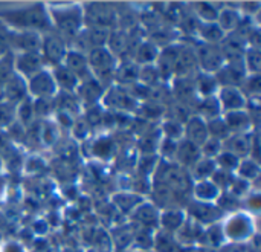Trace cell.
Listing matches in <instances>:
<instances>
[{
    "label": "cell",
    "instance_id": "6da1fadb",
    "mask_svg": "<svg viewBox=\"0 0 261 252\" xmlns=\"http://www.w3.org/2000/svg\"><path fill=\"white\" fill-rule=\"evenodd\" d=\"M0 21L3 24L12 26L15 31H35L41 34V31L52 29L50 15L41 3L0 11Z\"/></svg>",
    "mask_w": 261,
    "mask_h": 252
},
{
    "label": "cell",
    "instance_id": "7a4b0ae2",
    "mask_svg": "<svg viewBox=\"0 0 261 252\" xmlns=\"http://www.w3.org/2000/svg\"><path fill=\"white\" fill-rule=\"evenodd\" d=\"M52 26L55 24L66 35H78L84 23V11L78 5L54 6L49 12Z\"/></svg>",
    "mask_w": 261,
    "mask_h": 252
},
{
    "label": "cell",
    "instance_id": "3957f363",
    "mask_svg": "<svg viewBox=\"0 0 261 252\" xmlns=\"http://www.w3.org/2000/svg\"><path fill=\"white\" fill-rule=\"evenodd\" d=\"M87 61H89L90 72L95 75L93 78H96L99 83L102 81V78H113L118 64H116V57L107 49V46L90 49L87 55Z\"/></svg>",
    "mask_w": 261,
    "mask_h": 252
},
{
    "label": "cell",
    "instance_id": "277c9868",
    "mask_svg": "<svg viewBox=\"0 0 261 252\" xmlns=\"http://www.w3.org/2000/svg\"><path fill=\"white\" fill-rule=\"evenodd\" d=\"M222 226H223L225 240L229 239L232 242H245V240L251 239L252 234H254L252 219L248 214H243V213H239V214L232 216Z\"/></svg>",
    "mask_w": 261,
    "mask_h": 252
},
{
    "label": "cell",
    "instance_id": "5b68a950",
    "mask_svg": "<svg viewBox=\"0 0 261 252\" xmlns=\"http://www.w3.org/2000/svg\"><path fill=\"white\" fill-rule=\"evenodd\" d=\"M84 21L89 24V28L109 29L116 21V12L107 3H92L90 6L86 8Z\"/></svg>",
    "mask_w": 261,
    "mask_h": 252
},
{
    "label": "cell",
    "instance_id": "8992f818",
    "mask_svg": "<svg viewBox=\"0 0 261 252\" xmlns=\"http://www.w3.org/2000/svg\"><path fill=\"white\" fill-rule=\"evenodd\" d=\"M66 43L64 40L57 35V34H46L43 35L41 38V49H40V54L43 57L44 61L50 63L54 67L58 66V64H63L64 61V57H66Z\"/></svg>",
    "mask_w": 261,
    "mask_h": 252
},
{
    "label": "cell",
    "instance_id": "52a82bcc",
    "mask_svg": "<svg viewBox=\"0 0 261 252\" xmlns=\"http://www.w3.org/2000/svg\"><path fill=\"white\" fill-rule=\"evenodd\" d=\"M43 35L35 31H12L8 34V44H11L17 54L20 52H40Z\"/></svg>",
    "mask_w": 261,
    "mask_h": 252
},
{
    "label": "cell",
    "instance_id": "ba28073f",
    "mask_svg": "<svg viewBox=\"0 0 261 252\" xmlns=\"http://www.w3.org/2000/svg\"><path fill=\"white\" fill-rule=\"evenodd\" d=\"M194 55H196V61L199 63V66H202L203 72L206 73L217 72L225 64V57L220 47L214 44H206V43L200 44Z\"/></svg>",
    "mask_w": 261,
    "mask_h": 252
},
{
    "label": "cell",
    "instance_id": "9c48e42d",
    "mask_svg": "<svg viewBox=\"0 0 261 252\" xmlns=\"http://www.w3.org/2000/svg\"><path fill=\"white\" fill-rule=\"evenodd\" d=\"M44 60L40 52H20L14 55V67L20 77L26 78V81L43 70Z\"/></svg>",
    "mask_w": 261,
    "mask_h": 252
},
{
    "label": "cell",
    "instance_id": "30bf717a",
    "mask_svg": "<svg viewBox=\"0 0 261 252\" xmlns=\"http://www.w3.org/2000/svg\"><path fill=\"white\" fill-rule=\"evenodd\" d=\"M246 78V69L243 61H225V64L217 70V83L223 87H237Z\"/></svg>",
    "mask_w": 261,
    "mask_h": 252
},
{
    "label": "cell",
    "instance_id": "8fae6325",
    "mask_svg": "<svg viewBox=\"0 0 261 252\" xmlns=\"http://www.w3.org/2000/svg\"><path fill=\"white\" fill-rule=\"evenodd\" d=\"M26 83L28 90H31V93L35 95L37 98H50L57 90V84L52 73L44 69L31 77Z\"/></svg>",
    "mask_w": 261,
    "mask_h": 252
},
{
    "label": "cell",
    "instance_id": "7c38bea8",
    "mask_svg": "<svg viewBox=\"0 0 261 252\" xmlns=\"http://www.w3.org/2000/svg\"><path fill=\"white\" fill-rule=\"evenodd\" d=\"M106 103L110 107L121 110V112H132V110H136L138 107V101L133 98L130 90H127L122 86L112 87L106 95Z\"/></svg>",
    "mask_w": 261,
    "mask_h": 252
},
{
    "label": "cell",
    "instance_id": "4fadbf2b",
    "mask_svg": "<svg viewBox=\"0 0 261 252\" xmlns=\"http://www.w3.org/2000/svg\"><path fill=\"white\" fill-rule=\"evenodd\" d=\"M63 66H66L80 80V83L93 77L90 72V67H89L87 55H84L81 51H67Z\"/></svg>",
    "mask_w": 261,
    "mask_h": 252
},
{
    "label": "cell",
    "instance_id": "5bb4252c",
    "mask_svg": "<svg viewBox=\"0 0 261 252\" xmlns=\"http://www.w3.org/2000/svg\"><path fill=\"white\" fill-rule=\"evenodd\" d=\"M184 136L187 141L196 144V145H202L210 136H208V127L203 118L200 116H191L187 119V124L184 127Z\"/></svg>",
    "mask_w": 261,
    "mask_h": 252
},
{
    "label": "cell",
    "instance_id": "9a60e30c",
    "mask_svg": "<svg viewBox=\"0 0 261 252\" xmlns=\"http://www.w3.org/2000/svg\"><path fill=\"white\" fill-rule=\"evenodd\" d=\"M3 98H6L9 104L21 103L28 93V83L18 73H14L5 84H3Z\"/></svg>",
    "mask_w": 261,
    "mask_h": 252
},
{
    "label": "cell",
    "instance_id": "2e32d148",
    "mask_svg": "<svg viewBox=\"0 0 261 252\" xmlns=\"http://www.w3.org/2000/svg\"><path fill=\"white\" fill-rule=\"evenodd\" d=\"M219 103L222 110L234 112L243 110L246 106V98L239 87H222L219 93Z\"/></svg>",
    "mask_w": 261,
    "mask_h": 252
},
{
    "label": "cell",
    "instance_id": "e0dca14e",
    "mask_svg": "<svg viewBox=\"0 0 261 252\" xmlns=\"http://www.w3.org/2000/svg\"><path fill=\"white\" fill-rule=\"evenodd\" d=\"M190 213L191 216L196 219L197 223H216L220 217H222V211L220 208H216L206 202H194L191 207H190Z\"/></svg>",
    "mask_w": 261,
    "mask_h": 252
},
{
    "label": "cell",
    "instance_id": "ac0fdd59",
    "mask_svg": "<svg viewBox=\"0 0 261 252\" xmlns=\"http://www.w3.org/2000/svg\"><path fill=\"white\" fill-rule=\"evenodd\" d=\"M223 145L226 147V152L236 155L240 159V158H245L251 153L252 138L248 136L246 133H234L223 142Z\"/></svg>",
    "mask_w": 261,
    "mask_h": 252
},
{
    "label": "cell",
    "instance_id": "d6986e66",
    "mask_svg": "<svg viewBox=\"0 0 261 252\" xmlns=\"http://www.w3.org/2000/svg\"><path fill=\"white\" fill-rule=\"evenodd\" d=\"M76 92H78L80 98H81L84 103L93 106V104H95L96 101H99V98L102 96L104 89H102V84H101L96 78L90 77V78H87V80H84V81H81V83L78 84Z\"/></svg>",
    "mask_w": 261,
    "mask_h": 252
},
{
    "label": "cell",
    "instance_id": "ffe728a7",
    "mask_svg": "<svg viewBox=\"0 0 261 252\" xmlns=\"http://www.w3.org/2000/svg\"><path fill=\"white\" fill-rule=\"evenodd\" d=\"M182 165L185 167H194V164L202 158V152L200 147L184 139L180 144H177V150H176V156H174Z\"/></svg>",
    "mask_w": 261,
    "mask_h": 252
},
{
    "label": "cell",
    "instance_id": "44dd1931",
    "mask_svg": "<svg viewBox=\"0 0 261 252\" xmlns=\"http://www.w3.org/2000/svg\"><path fill=\"white\" fill-rule=\"evenodd\" d=\"M52 77L55 80V84L58 87H61L63 92H67V93H72L73 90H76V87L80 84V80L63 64H58L54 67Z\"/></svg>",
    "mask_w": 261,
    "mask_h": 252
},
{
    "label": "cell",
    "instance_id": "7402d4cb",
    "mask_svg": "<svg viewBox=\"0 0 261 252\" xmlns=\"http://www.w3.org/2000/svg\"><path fill=\"white\" fill-rule=\"evenodd\" d=\"M223 121L226 122L231 135L232 133H245L251 125V115L245 110H234L226 112Z\"/></svg>",
    "mask_w": 261,
    "mask_h": 252
},
{
    "label": "cell",
    "instance_id": "603a6c76",
    "mask_svg": "<svg viewBox=\"0 0 261 252\" xmlns=\"http://www.w3.org/2000/svg\"><path fill=\"white\" fill-rule=\"evenodd\" d=\"M109 35H110L109 29H104V28H86L84 32L81 34V38L90 49H95V47H104L107 44Z\"/></svg>",
    "mask_w": 261,
    "mask_h": 252
},
{
    "label": "cell",
    "instance_id": "cb8c5ba5",
    "mask_svg": "<svg viewBox=\"0 0 261 252\" xmlns=\"http://www.w3.org/2000/svg\"><path fill=\"white\" fill-rule=\"evenodd\" d=\"M158 57H159L158 47H156V44L151 40L139 43V46L135 51V63L139 67L151 64L154 60H158Z\"/></svg>",
    "mask_w": 261,
    "mask_h": 252
},
{
    "label": "cell",
    "instance_id": "d4e9b609",
    "mask_svg": "<svg viewBox=\"0 0 261 252\" xmlns=\"http://www.w3.org/2000/svg\"><path fill=\"white\" fill-rule=\"evenodd\" d=\"M139 66L135 61H124L116 66L113 78L119 81V84H135L139 80Z\"/></svg>",
    "mask_w": 261,
    "mask_h": 252
},
{
    "label": "cell",
    "instance_id": "484cf974",
    "mask_svg": "<svg viewBox=\"0 0 261 252\" xmlns=\"http://www.w3.org/2000/svg\"><path fill=\"white\" fill-rule=\"evenodd\" d=\"M159 217H161V214L158 213V210L148 204H142V205L136 207L135 214H133V219L136 222H139V225L145 230H150L151 225H156L159 222Z\"/></svg>",
    "mask_w": 261,
    "mask_h": 252
},
{
    "label": "cell",
    "instance_id": "4316f807",
    "mask_svg": "<svg viewBox=\"0 0 261 252\" xmlns=\"http://www.w3.org/2000/svg\"><path fill=\"white\" fill-rule=\"evenodd\" d=\"M199 35L203 38V41L206 44H217L222 43V40L225 38V32L220 29V26L213 21V23H199Z\"/></svg>",
    "mask_w": 261,
    "mask_h": 252
},
{
    "label": "cell",
    "instance_id": "83f0119b",
    "mask_svg": "<svg viewBox=\"0 0 261 252\" xmlns=\"http://www.w3.org/2000/svg\"><path fill=\"white\" fill-rule=\"evenodd\" d=\"M219 26L220 29L226 34V32H236L237 28L240 26L242 23V18L237 12V9H232V8H225L222 12H219Z\"/></svg>",
    "mask_w": 261,
    "mask_h": 252
},
{
    "label": "cell",
    "instance_id": "f1b7e54d",
    "mask_svg": "<svg viewBox=\"0 0 261 252\" xmlns=\"http://www.w3.org/2000/svg\"><path fill=\"white\" fill-rule=\"evenodd\" d=\"M107 44H109V51L116 57L118 54H124L127 52L128 46H130V35L127 34V31H115V32H110L109 35V40H107Z\"/></svg>",
    "mask_w": 261,
    "mask_h": 252
},
{
    "label": "cell",
    "instance_id": "f546056e",
    "mask_svg": "<svg viewBox=\"0 0 261 252\" xmlns=\"http://www.w3.org/2000/svg\"><path fill=\"white\" fill-rule=\"evenodd\" d=\"M159 222L167 233L173 234L174 231H179L180 226L185 223V216L177 210H170V211H165L164 214H161Z\"/></svg>",
    "mask_w": 261,
    "mask_h": 252
},
{
    "label": "cell",
    "instance_id": "4dcf8cb0",
    "mask_svg": "<svg viewBox=\"0 0 261 252\" xmlns=\"http://www.w3.org/2000/svg\"><path fill=\"white\" fill-rule=\"evenodd\" d=\"M217 86H219V83H217L216 77H214L213 73L203 72V73H199V77H197V80H196L194 89H196L199 93H202L205 98H208V96H213V93L216 92Z\"/></svg>",
    "mask_w": 261,
    "mask_h": 252
},
{
    "label": "cell",
    "instance_id": "1f68e13d",
    "mask_svg": "<svg viewBox=\"0 0 261 252\" xmlns=\"http://www.w3.org/2000/svg\"><path fill=\"white\" fill-rule=\"evenodd\" d=\"M194 194H196L199 202H206L208 204V202L214 200L220 194V191L211 181H200L194 188Z\"/></svg>",
    "mask_w": 261,
    "mask_h": 252
},
{
    "label": "cell",
    "instance_id": "d6a6232c",
    "mask_svg": "<svg viewBox=\"0 0 261 252\" xmlns=\"http://www.w3.org/2000/svg\"><path fill=\"white\" fill-rule=\"evenodd\" d=\"M208 136L213 138V139H217L220 142H225L229 136H231V132L226 125V122L223 121V118H216V119H211L208 124Z\"/></svg>",
    "mask_w": 261,
    "mask_h": 252
},
{
    "label": "cell",
    "instance_id": "836d02e7",
    "mask_svg": "<svg viewBox=\"0 0 261 252\" xmlns=\"http://www.w3.org/2000/svg\"><path fill=\"white\" fill-rule=\"evenodd\" d=\"M216 170H217L216 161L210 158H200L193 167V173L199 181H208V178H211Z\"/></svg>",
    "mask_w": 261,
    "mask_h": 252
},
{
    "label": "cell",
    "instance_id": "e575fe53",
    "mask_svg": "<svg viewBox=\"0 0 261 252\" xmlns=\"http://www.w3.org/2000/svg\"><path fill=\"white\" fill-rule=\"evenodd\" d=\"M220 112H222L220 103H219V99L214 98V96H208V98H205L203 101H200V104H199V116H200V118L206 116V118H210V121H211V119L219 118Z\"/></svg>",
    "mask_w": 261,
    "mask_h": 252
},
{
    "label": "cell",
    "instance_id": "d590c367",
    "mask_svg": "<svg viewBox=\"0 0 261 252\" xmlns=\"http://www.w3.org/2000/svg\"><path fill=\"white\" fill-rule=\"evenodd\" d=\"M153 246L158 252H177V242L174 236L167 231H162L154 237Z\"/></svg>",
    "mask_w": 261,
    "mask_h": 252
},
{
    "label": "cell",
    "instance_id": "8d00e7d4",
    "mask_svg": "<svg viewBox=\"0 0 261 252\" xmlns=\"http://www.w3.org/2000/svg\"><path fill=\"white\" fill-rule=\"evenodd\" d=\"M260 63L261 58L258 47H251L249 46L245 51V55H243V64H245L246 72H251V73L257 75L258 70H260Z\"/></svg>",
    "mask_w": 261,
    "mask_h": 252
},
{
    "label": "cell",
    "instance_id": "74e56055",
    "mask_svg": "<svg viewBox=\"0 0 261 252\" xmlns=\"http://www.w3.org/2000/svg\"><path fill=\"white\" fill-rule=\"evenodd\" d=\"M216 165H219V167H220V170L231 173V171H234V170H237V168H239V165H240V159H239L236 155H232V153H229V152H226V150H225V152H220V155L217 156Z\"/></svg>",
    "mask_w": 261,
    "mask_h": 252
},
{
    "label": "cell",
    "instance_id": "f35d334b",
    "mask_svg": "<svg viewBox=\"0 0 261 252\" xmlns=\"http://www.w3.org/2000/svg\"><path fill=\"white\" fill-rule=\"evenodd\" d=\"M239 173H240V178L245 179V181H252L255 178H258L260 174V165L257 161H252V159H245L240 165H239Z\"/></svg>",
    "mask_w": 261,
    "mask_h": 252
},
{
    "label": "cell",
    "instance_id": "ab89813d",
    "mask_svg": "<svg viewBox=\"0 0 261 252\" xmlns=\"http://www.w3.org/2000/svg\"><path fill=\"white\" fill-rule=\"evenodd\" d=\"M58 107H60V112L63 113L75 115L80 110V103H78V98H72L70 93L63 92L58 98Z\"/></svg>",
    "mask_w": 261,
    "mask_h": 252
},
{
    "label": "cell",
    "instance_id": "60d3db41",
    "mask_svg": "<svg viewBox=\"0 0 261 252\" xmlns=\"http://www.w3.org/2000/svg\"><path fill=\"white\" fill-rule=\"evenodd\" d=\"M15 73L14 67V55L12 54H3L0 58V84H5L12 75Z\"/></svg>",
    "mask_w": 261,
    "mask_h": 252
},
{
    "label": "cell",
    "instance_id": "b9f144b4",
    "mask_svg": "<svg viewBox=\"0 0 261 252\" xmlns=\"http://www.w3.org/2000/svg\"><path fill=\"white\" fill-rule=\"evenodd\" d=\"M162 132L165 135V139L177 141L184 136V125L176 119H168L167 122H164Z\"/></svg>",
    "mask_w": 261,
    "mask_h": 252
},
{
    "label": "cell",
    "instance_id": "7bdbcfd3",
    "mask_svg": "<svg viewBox=\"0 0 261 252\" xmlns=\"http://www.w3.org/2000/svg\"><path fill=\"white\" fill-rule=\"evenodd\" d=\"M196 9H197V15L203 18V23H213L219 17V12L216 11V8L211 3H206V2L197 3Z\"/></svg>",
    "mask_w": 261,
    "mask_h": 252
},
{
    "label": "cell",
    "instance_id": "ee69618b",
    "mask_svg": "<svg viewBox=\"0 0 261 252\" xmlns=\"http://www.w3.org/2000/svg\"><path fill=\"white\" fill-rule=\"evenodd\" d=\"M222 147H223V142L217 141V139H213V138H208L202 145H200V152L202 155H205V158H217L222 152Z\"/></svg>",
    "mask_w": 261,
    "mask_h": 252
},
{
    "label": "cell",
    "instance_id": "f6af8a7d",
    "mask_svg": "<svg viewBox=\"0 0 261 252\" xmlns=\"http://www.w3.org/2000/svg\"><path fill=\"white\" fill-rule=\"evenodd\" d=\"M213 178V184L220 190V188H229L234 182V176L232 173H228V171H223V170H216L214 174L211 176Z\"/></svg>",
    "mask_w": 261,
    "mask_h": 252
},
{
    "label": "cell",
    "instance_id": "bcb514c9",
    "mask_svg": "<svg viewBox=\"0 0 261 252\" xmlns=\"http://www.w3.org/2000/svg\"><path fill=\"white\" fill-rule=\"evenodd\" d=\"M55 136H57L55 124H52V122H44V124L40 127V135H38V138H40V141H43L46 145L54 144L55 139H57Z\"/></svg>",
    "mask_w": 261,
    "mask_h": 252
},
{
    "label": "cell",
    "instance_id": "7dc6e473",
    "mask_svg": "<svg viewBox=\"0 0 261 252\" xmlns=\"http://www.w3.org/2000/svg\"><path fill=\"white\" fill-rule=\"evenodd\" d=\"M115 202L118 204V207H119L121 210H124V207H125V213H127V210L136 208V207H138V204L141 205V197L138 199V196L122 193V194H118V196H116Z\"/></svg>",
    "mask_w": 261,
    "mask_h": 252
},
{
    "label": "cell",
    "instance_id": "c3c4849f",
    "mask_svg": "<svg viewBox=\"0 0 261 252\" xmlns=\"http://www.w3.org/2000/svg\"><path fill=\"white\" fill-rule=\"evenodd\" d=\"M34 113H38V115H50L52 110L55 109V103L50 99V98H38L34 104Z\"/></svg>",
    "mask_w": 261,
    "mask_h": 252
},
{
    "label": "cell",
    "instance_id": "681fc988",
    "mask_svg": "<svg viewBox=\"0 0 261 252\" xmlns=\"http://www.w3.org/2000/svg\"><path fill=\"white\" fill-rule=\"evenodd\" d=\"M32 116H34V106L28 101L23 99L20 107H18V118L24 125H29L32 122Z\"/></svg>",
    "mask_w": 261,
    "mask_h": 252
},
{
    "label": "cell",
    "instance_id": "f907efd6",
    "mask_svg": "<svg viewBox=\"0 0 261 252\" xmlns=\"http://www.w3.org/2000/svg\"><path fill=\"white\" fill-rule=\"evenodd\" d=\"M14 119V110L12 104L2 103L0 104V124H9Z\"/></svg>",
    "mask_w": 261,
    "mask_h": 252
},
{
    "label": "cell",
    "instance_id": "816d5d0a",
    "mask_svg": "<svg viewBox=\"0 0 261 252\" xmlns=\"http://www.w3.org/2000/svg\"><path fill=\"white\" fill-rule=\"evenodd\" d=\"M161 148H162V155L164 156L174 158L176 156V150H177V142L176 141H171V139H164Z\"/></svg>",
    "mask_w": 261,
    "mask_h": 252
},
{
    "label": "cell",
    "instance_id": "f5cc1de1",
    "mask_svg": "<svg viewBox=\"0 0 261 252\" xmlns=\"http://www.w3.org/2000/svg\"><path fill=\"white\" fill-rule=\"evenodd\" d=\"M0 252H26V249L20 243H17V242H6L2 246V251Z\"/></svg>",
    "mask_w": 261,
    "mask_h": 252
},
{
    "label": "cell",
    "instance_id": "db71d44e",
    "mask_svg": "<svg viewBox=\"0 0 261 252\" xmlns=\"http://www.w3.org/2000/svg\"><path fill=\"white\" fill-rule=\"evenodd\" d=\"M213 230H219V236H220V237H219V239L214 237V240H213L211 243H213L214 246H219V245L225 240V239H222V237H225V234H223V226H222V225H214ZM214 236H217V234H214ZM208 239H213V236H208Z\"/></svg>",
    "mask_w": 261,
    "mask_h": 252
}]
</instances>
